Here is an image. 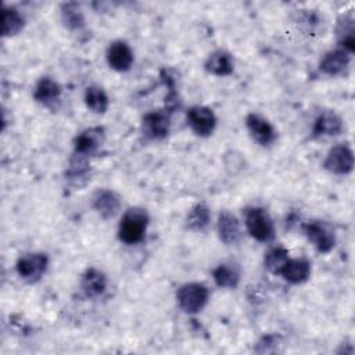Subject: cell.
Segmentation results:
<instances>
[{
	"instance_id": "cell-22",
	"label": "cell",
	"mask_w": 355,
	"mask_h": 355,
	"mask_svg": "<svg viewBox=\"0 0 355 355\" xmlns=\"http://www.w3.org/2000/svg\"><path fill=\"white\" fill-rule=\"evenodd\" d=\"M354 15L344 14L337 19L336 24V37L338 47L347 50L348 53H354L355 50V28H354Z\"/></svg>"
},
{
	"instance_id": "cell-23",
	"label": "cell",
	"mask_w": 355,
	"mask_h": 355,
	"mask_svg": "<svg viewBox=\"0 0 355 355\" xmlns=\"http://www.w3.org/2000/svg\"><path fill=\"white\" fill-rule=\"evenodd\" d=\"M60 17L62 25L71 32H80L85 28V15L80 6L75 1L62 3L60 6Z\"/></svg>"
},
{
	"instance_id": "cell-2",
	"label": "cell",
	"mask_w": 355,
	"mask_h": 355,
	"mask_svg": "<svg viewBox=\"0 0 355 355\" xmlns=\"http://www.w3.org/2000/svg\"><path fill=\"white\" fill-rule=\"evenodd\" d=\"M244 225L248 234L259 243H270L276 237V229L269 212L262 207H247L243 209Z\"/></svg>"
},
{
	"instance_id": "cell-8",
	"label": "cell",
	"mask_w": 355,
	"mask_h": 355,
	"mask_svg": "<svg viewBox=\"0 0 355 355\" xmlns=\"http://www.w3.org/2000/svg\"><path fill=\"white\" fill-rule=\"evenodd\" d=\"M187 125L194 135L200 137H208L214 133L216 128V115L215 112L205 105H193L186 112Z\"/></svg>"
},
{
	"instance_id": "cell-14",
	"label": "cell",
	"mask_w": 355,
	"mask_h": 355,
	"mask_svg": "<svg viewBox=\"0 0 355 355\" xmlns=\"http://www.w3.org/2000/svg\"><path fill=\"white\" fill-rule=\"evenodd\" d=\"M216 233L225 245H237L243 239L241 225L230 211H222L218 215Z\"/></svg>"
},
{
	"instance_id": "cell-10",
	"label": "cell",
	"mask_w": 355,
	"mask_h": 355,
	"mask_svg": "<svg viewBox=\"0 0 355 355\" xmlns=\"http://www.w3.org/2000/svg\"><path fill=\"white\" fill-rule=\"evenodd\" d=\"M90 176H92L90 159L85 155L72 153L65 169L67 184L75 190H80L90 182Z\"/></svg>"
},
{
	"instance_id": "cell-3",
	"label": "cell",
	"mask_w": 355,
	"mask_h": 355,
	"mask_svg": "<svg viewBox=\"0 0 355 355\" xmlns=\"http://www.w3.org/2000/svg\"><path fill=\"white\" fill-rule=\"evenodd\" d=\"M208 301L209 290L205 284L198 282L184 283L176 291V302L179 308L189 315L201 312L208 304Z\"/></svg>"
},
{
	"instance_id": "cell-28",
	"label": "cell",
	"mask_w": 355,
	"mask_h": 355,
	"mask_svg": "<svg viewBox=\"0 0 355 355\" xmlns=\"http://www.w3.org/2000/svg\"><path fill=\"white\" fill-rule=\"evenodd\" d=\"M282 345V337L279 334H265L255 345V351L259 354H270L279 351Z\"/></svg>"
},
{
	"instance_id": "cell-12",
	"label": "cell",
	"mask_w": 355,
	"mask_h": 355,
	"mask_svg": "<svg viewBox=\"0 0 355 355\" xmlns=\"http://www.w3.org/2000/svg\"><path fill=\"white\" fill-rule=\"evenodd\" d=\"M105 60L111 69L116 72H126L132 68L135 61L133 50L125 40H114L107 47Z\"/></svg>"
},
{
	"instance_id": "cell-13",
	"label": "cell",
	"mask_w": 355,
	"mask_h": 355,
	"mask_svg": "<svg viewBox=\"0 0 355 355\" xmlns=\"http://www.w3.org/2000/svg\"><path fill=\"white\" fill-rule=\"evenodd\" d=\"M92 207L104 220L115 218L121 211V197L111 189H98L92 197Z\"/></svg>"
},
{
	"instance_id": "cell-16",
	"label": "cell",
	"mask_w": 355,
	"mask_h": 355,
	"mask_svg": "<svg viewBox=\"0 0 355 355\" xmlns=\"http://www.w3.org/2000/svg\"><path fill=\"white\" fill-rule=\"evenodd\" d=\"M344 129V122L341 116L334 111H323L318 115L312 126V137H333L338 136Z\"/></svg>"
},
{
	"instance_id": "cell-4",
	"label": "cell",
	"mask_w": 355,
	"mask_h": 355,
	"mask_svg": "<svg viewBox=\"0 0 355 355\" xmlns=\"http://www.w3.org/2000/svg\"><path fill=\"white\" fill-rule=\"evenodd\" d=\"M49 268V255L46 252H25L15 263L18 276L28 284L37 283Z\"/></svg>"
},
{
	"instance_id": "cell-9",
	"label": "cell",
	"mask_w": 355,
	"mask_h": 355,
	"mask_svg": "<svg viewBox=\"0 0 355 355\" xmlns=\"http://www.w3.org/2000/svg\"><path fill=\"white\" fill-rule=\"evenodd\" d=\"M245 126L252 140L262 147H270L277 140V130L275 126L257 112H250L245 116Z\"/></svg>"
},
{
	"instance_id": "cell-19",
	"label": "cell",
	"mask_w": 355,
	"mask_h": 355,
	"mask_svg": "<svg viewBox=\"0 0 355 355\" xmlns=\"http://www.w3.org/2000/svg\"><path fill=\"white\" fill-rule=\"evenodd\" d=\"M311 273L312 265L306 258H288L279 276L290 284H302L309 280Z\"/></svg>"
},
{
	"instance_id": "cell-21",
	"label": "cell",
	"mask_w": 355,
	"mask_h": 355,
	"mask_svg": "<svg viewBox=\"0 0 355 355\" xmlns=\"http://www.w3.org/2000/svg\"><path fill=\"white\" fill-rule=\"evenodd\" d=\"M212 279L218 287L226 288V290H233L239 286L240 279H241L240 266L236 262L219 263L212 270Z\"/></svg>"
},
{
	"instance_id": "cell-26",
	"label": "cell",
	"mask_w": 355,
	"mask_h": 355,
	"mask_svg": "<svg viewBox=\"0 0 355 355\" xmlns=\"http://www.w3.org/2000/svg\"><path fill=\"white\" fill-rule=\"evenodd\" d=\"M83 100H85L86 107L94 114H104L110 105L108 94L105 93V90L103 87L96 86V85L86 87Z\"/></svg>"
},
{
	"instance_id": "cell-1",
	"label": "cell",
	"mask_w": 355,
	"mask_h": 355,
	"mask_svg": "<svg viewBox=\"0 0 355 355\" xmlns=\"http://www.w3.org/2000/svg\"><path fill=\"white\" fill-rule=\"evenodd\" d=\"M150 225V215L141 207L128 208L118 223V239L128 245L139 244L144 240Z\"/></svg>"
},
{
	"instance_id": "cell-7",
	"label": "cell",
	"mask_w": 355,
	"mask_h": 355,
	"mask_svg": "<svg viewBox=\"0 0 355 355\" xmlns=\"http://www.w3.org/2000/svg\"><path fill=\"white\" fill-rule=\"evenodd\" d=\"M171 130V112L165 108L153 110L141 118V132L150 140H164Z\"/></svg>"
},
{
	"instance_id": "cell-24",
	"label": "cell",
	"mask_w": 355,
	"mask_h": 355,
	"mask_svg": "<svg viewBox=\"0 0 355 355\" xmlns=\"http://www.w3.org/2000/svg\"><path fill=\"white\" fill-rule=\"evenodd\" d=\"M211 223V209L204 202L194 204L186 216V227L191 232H205Z\"/></svg>"
},
{
	"instance_id": "cell-11",
	"label": "cell",
	"mask_w": 355,
	"mask_h": 355,
	"mask_svg": "<svg viewBox=\"0 0 355 355\" xmlns=\"http://www.w3.org/2000/svg\"><path fill=\"white\" fill-rule=\"evenodd\" d=\"M104 140L105 129L103 126L87 128L73 139V153L90 158L100 150Z\"/></svg>"
},
{
	"instance_id": "cell-5",
	"label": "cell",
	"mask_w": 355,
	"mask_h": 355,
	"mask_svg": "<svg viewBox=\"0 0 355 355\" xmlns=\"http://www.w3.org/2000/svg\"><path fill=\"white\" fill-rule=\"evenodd\" d=\"M302 233L306 240L322 254L330 252L336 245L334 229L324 220L313 219L302 225Z\"/></svg>"
},
{
	"instance_id": "cell-25",
	"label": "cell",
	"mask_w": 355,
	"mask_h": 355,
	"mask_svg": "<svg viewBox=\"0 0 355 355\" xmlns=\"http://www.w3.org/2000/svg\"><path fill=\"white\" fill-rule=\"evenodd\" d=\"M25 26V18L18 8L4 6L1 12V33L4 37L18 35Z\"/></svg>"
},
{
	"instance_id": "cell-27",
	"label": "cell",
	"mask_w": 355,
	"mask_h": 355,
	"mask_svg": "<svg viewBox=\"0 0 355 355\" xmlns=\"http://www.w3.org/2000/svg\"><path fill=\"white\" fill-rule=\"evenodd\" d=\"M290 258L288 250L283 244H275L268 248V251L263 255V265L265 268L273 273L279 275L282 268L286 265V262Z\"/></svg>"
},
{
	"instance_id": "cell-6",
	"label": "cell",
	"mask_w": 355,
	"mask_h": 355,
	"mask_svg": "<svg viewBox=\"0 0 355 355\" xmlns=\"http://www.w3.org/2000/svg\"><path fill=\"white\" fill-rule=\"evenodd\" d=\"M354 151L349 144L338 143L333 146L323 161V168L333 175H348L354 169Z\"/></svg>"
},
{
	"instance_id": "cell-20",
	"label": "cell",
	"mask_w": 355,
	"mask_h": 355,
	"mask_svg": "<svg viewBox=\"0 0 355 355\" xmlns=\"http://www.w3.org/2000/svg\"><path fill=\"white\" fill-rule=\"evenodd\" d=\"M204 69L214 76H219V78L229 76L234 71L233 55L229 51L222 49L215 50L207 57L204 62Z\"/></svg>"
},
{
	"instance_id": "cell-15",
	"label": "cell",
	"mask_w": 355,
	"mask_h": 355,
	"mask_svg": "<svg viewBox=\"0 0 355 355\" xmlns=\"http://www.w3.org/2000/svg\"><path fill=\"white\" fill-rule=\"evenodd\" d=\"M351 53L341 47H336L334 50H329L323 54L319 62V69L329 76H337L344 73V71L351 64Z\"/></svg>"
},
{
	"instance_id": "cell-17",
	"label": "cell",
	"mask_w": 355,
	"mask_h": 355,
	"mask_svg": "<svg viewBox=\"0 0 355 355\" xmlns=\"http://www.w3.org/2000/svg\"><path fill=\"white\" fill-rule=\"evenodd\" d=\"M107 284L108 279L105 273L94 266H90L82 273L79 288L86 298H97L105 291Z\"/></svg>"
},
{
	"instance_id": "cell-18",
	"label": "cell",
	"mask_w": 355,
	"mask_h": 355,
	"mask_svg": "<svg viewBox=\"0 0 355 355\" xmlns=\"http://www.w3.org/2000/svg\"><path fill=\"white\" fill-rule=\"evenodd\" d=\"M33 98L47 108H54L61 100V86L50 76H42L33 89Z\"/></svg>"
}]
</instances>
